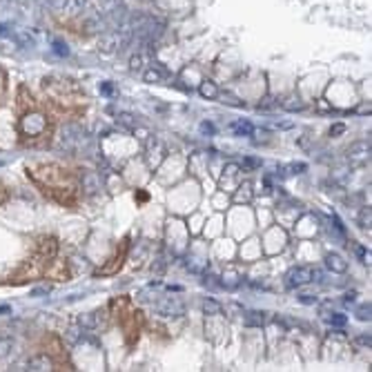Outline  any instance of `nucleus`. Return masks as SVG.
Returning <instances> with one entry per match:
<instances>
[{
  "label": "nucleus",
  "mask_w": 372,
  "mask_h": 372,
  "mask_svg": "<svg viewBox=\"0 0 372 372\" xmlns=\"http://www.w3.org/2000/svg\"><path fill=\"white\" fill-rule=\"evenodd\" d=\"M65 3L67 0H49V7L54 11H65Z\"/></svg>",
  "instance_id": "473e14b6"
},
{
  "label": "nucleus",
  "mask_w": 372,
  "mask_h": 372,
  "mask_svg": "<svg viewBox=\"0 0 372 372\" xmlns=\"http://www.w3.org/2000/svg\"><path fill=\"white\" fill-rule=\"evenodd\" d=\"M82 190H85L87 194H96V192L100 190V176L96 174V172H85V174H82Z\"/></svg>",
  "instance_id": "0eeeda50"
},
{
  "label": "nucleus",
  "mask_w": 372,
  "mask_h": 372,
  "mask_svg": "<svg viewBox=\"0 0 372 372\" xmlns=\"http://www.w3.org/2000/svg\"><path fill=\"white\" fill-rule=\"evenodd\" d=\"M78 323L82 325V328H100L102 325V319H100V312H92V314H82V317L78 319Z\"/></svg>",
  "instance_id": "9d476101"
},
{
  "label": "nucleus",
  "mask_w": 372,
  "mask_h": 372,
  "mask_svg": "<svg viewBox=\"0 0 372 372\" xmlns=\"http://www.w3.org/2000/svg\"><path fill=\"white\" fill-rule=\"evenodd\" d=\"M11 345H14V341H11V337H7V335H0V357L7 355V352L11 350Z\"/></svg>",
  "instance_id": "5701e85b"
},
{
  "label": "nucleus",
  "mask_w": 372,
  "mask_h": 372,
  "mask_svg": "<svg viewBox=\"0 0 372 372\" xmlns=\"http://www.w3.org/2000/svg\"><path fill=\"white\" fill-rule=\"evenodd\" d=\"M228 102H230V105H243V102H241V100H236V98H232V96H228Z\"/></svg>",
  "instance_id": "ea45409f"
},
{
  "label": "nucleus",
  "mask_w": 372,
  "mask_h": 372,
  "mask_svg": "<svg viewBox=\"0 0 372 372\" xmlns=\"http://www.w3.org/2000/svg\"><path fill=\"white\" fill-rule=\"evenodd\" d=\"M263 323H265V312L252 310L245 314V325H250V328H261Z\"/></svg>",
  "instance_id": "ddd939ff"
},
{
  "label": "nucleus",
  "mask_w": 372,
  "mask_h": 372,
  "mask_svg": "<svg viewBox=\"0 0 372 372\" xmlns=\"http://www.w3.org/2000/svg\"><path fill=\"white\" fill-rule=\"evenodd\" d=\"M100 7H102L105 14H112V11L123 7V0H100Z\"/></svg>",
  "instance_id": "6ab92c4d"
},
{
  "label": "nucleus",
  "mask_w": 372,
  "mask_h": 372,
  "mask_svg": "<svg viewBox=\"0 0 372 372\" xmlns=\"http://www.w3.org/2000/svg\"><path fill=\"white\" fill-rule=\"evenodd\" d=\"M16 3H20V0H16Z\"/></svg>",
  "instance_id": "37998d69"
},
{
  "label": "nucleus",
  "mask_w": 372,
  "mask_h": 372,
  "mask_svg": "<svg viewBox=\"0 0 372 372\" xmlns=\"http://www.w3.org/2000/svg\"><path fill=\"white\" fill-rule=\"evenodd\" d=\"M283 107L287 112H297V110H303V102H301L299 98H290V102H285Z\"/></svg>",
  "instance_id": "c756f323"
},
{
  "label": "nucleus",
  "mask_w": 372,
  "mask_h": 372,
  "mask_svg": "<svg viewBox=\"0 0 372 372\" xmlns=\"http://www.w3.org/2000/svg\"><path fill=\"white\" fill-rule=\"evenodd\" d=\"M325 321H328L330 325H339V328H343V325L348 323V319H345V314L332 312V314H325Z\"/></svg>",
  "instance_id": "aec40b11"
},
{
  "label": "nucleus",
  "mask_w": 372,
  "mask_h": 372,
  "mask_svg": "<svg viewBox=\"0 0 372 372\" xmlns=\"http://www.w3.org/2000/svg\"><path fill=\"white\" fill-rule=\"evenodd\" d=\"M325 265H328L332 272H337V274H343L345 270H348V263L343 261V256H339L335 252L325 254Z\"/></svg>",
  "instance_id": "6e6552de"
},
{
  "label": "nucleus",
  "mask_w": 372,
  "mask_h": 372,
  "mask_svg": "<svg viewBox=\"0 0 372 372\" xmlns=\"http://www.w3.org/2000/svg\"><path fill=\"white\" fill-rule=\"evenodd\" d=\"M156 310L163 314V317H178V314H183V303L178 299H172V297H168L165 301H161V303L156 305Z\"/></svg>",
  "instance_id": "39448f33"
},
{
  "label": "nucleus",
  "mask_w": 372,
  "mask_h": 372,
  "mask_svg": "<svg viewBox=\"0 0 372 372\" xmlns=\"http://www.w3.org/2000/svg\"><path fill=\"white\" fill-rule=\"evenodd\" d=\"M343 132H345V125H343V123H337V125H332V130H330V136L339 138Z\"/></svg>",
  "instance_id": "2f4dec72"
},
{
  "label": "nucleus",
  "mask_w": 372,
  "mask_h": 372,
  "mask_svg": "<svg viewBox=\"0 0 372 372\" xmlns=\"http://www.w3.org/2000/svg\"><path fill=\"white\" fill-rule=\"evenodd\" d=\"M100 92H102V94H107V96H112V94H114L112 82H102V85H100Z\"/></svg>",
  "instance_id": "c9c22d12"
},
{
  "label": "nucleus",
  "mask_w": 372,
  "mask_h": 372,
  "mask_svg": "<svg viewBox=\"0 0 372 372\" xmlns=\"http://www.w3.org/2000/svg\"><path fill=\"white\" fill-rule=\"evenodd\" d=\"M47 292H49L47 287H38V290L31 292V297H43V294H47Z\"/></svg>",
  "instance_id": "4c0bfd02"
},
{
  "label": "nucleus",
  "mask_w": 372,
  "mask_h": 372,
  "mask_svg": "<svg viewBox=\"0 0 372 372\" xmlns=\"http://www.w3.org/2000/svg\"><path fill=\"white\" fill-rule=\"evenodd\" d=\"M357 345H363V348H370V345H372V339H370V335H361V337H357Z\"/></svg>",
  "instance_id": "f704fd0d"
},
{
  "label": "nucleus",
  "mask_w": 372,
  "mask_h": 372,
  "mask_svg": "<svg viewBox=\"0 0 372 372\" xmlns=\"http://www.w3.org/2000/svg\"><path fill=\"white\" fill-rule=\"evenodd\" d=\"M7 29H9L7 25H3V23H0V36H5V34H7Z\"/></svg>",
  "instance_id": "a19ab883"
},
{
  "label": "nucleus",
  "mask_w": 372,
  "mask_h": 372,
  "mask_svg": "<svg viewBox=\"0 0 372 372\" xmlns=\"http://www.w3.org/2000/svg\"><path fill=\"white\" fill-rule=\"evenodd\" d=\"M102 25H105V20L100 18V14H89L85 18V31L87 34H96V31H100Z\"/></svg>",
  "instance_id": "9b49d317"
},
{
  "label": "nucleus",
  "mask_w": 372,
  "mask_h": 372,
  "mask_svg": "<svg viewBox=\"0 0 372 372\" xmlns=\"http://www.w3.org/2000/svg\"><path fill=\"white\" fill-rule=\"evenodd\" d=\"M370 312H372L370 303H365V305H361V307H357V319H359V321H370Z\"/></svg>",
  "instance_id": "b1692460"
},
{
  "label": "nucleus",
  "mask_w": 372,
  "mask_h": 372,
  "mask_svg": "<svg viewBox=\"0 0 372 372\" xmlns=\"http://www.w3.org/2000/svg\"><path fill=\"white\" fill-rule=\"evenodd\" d=\"M232 132L236 136H252L254 125L250 123V120H236V123H232Z\"/></svg>",
  "instance_id": "f8f14e48"
},
{
  "label": "nucleus",
  "mask_w": 372,
  "mask_h": 372,
  "mask_svg": "<svg viewBox=\"0 0 372 372\" xmlns=\"http://www.w3.org/2000/svg\"><path fill=\"white\" fill-rule=\"evenodd\" d=\"M16 40H18V45L20 47H36V40H34V36H29L27 31H16Z\"/></svg>",
  "instance_id": "f3484780"
},
{
  "label": "nucleus",
  "mask_w": 372,
  "mask_h": 372,
  "mask_svg": "<svg viewBox=\"0 0 372 372\" xmlns=\"http://www.w3.org/2000/svg\"><path fill=\"white\" fill-rule=\"evenodd\" d=\"M27 368L31 372H43V370H54V361L47 357V355H38V357H31L27 361Z\"/></svg>",
  "instance_id": "423d86ee"
},
{
  "label": "nucleus",
  "mask_w": 372,
  "mask_h": 372,
  "mask_svg": "<svg viewBox=\"0 0 372 372\" xmlns=\"http://www.w3.org/2000/svg\"><path fill=\"white\" fill-rule=\"evenodd\" d=\"M203 312L205 314H219L221 312V305L216 303L214 299H205L203 301Z\"/></svg>",
  "instance_id": "412c9836"
},
{
  "label": "nucleus",
  "mask_w": 372,
  "mask_h": 372,
  "mask_svg": "<svg viewBox=\"0 0 372 372\" xmlns=\"http://www.w3.org/2000/svg\"><path fill=\"white\" fill-rule=\"evenodd\" d=\"M140 67H143V56H140V54H134L132 58H130V69H132V72H138Z\"/></svg>",
  "instance_id": "a878e982"
},
{
  "label": "nucleus",
  "mask_w": 372,
  "mask_h": 372,
  "mask_svg": "<svg viewBox=\"0 0 372 372\" xmlns=\"http://www.w3.org/2000/svg\"><path fill=\"white\" fill-rule=\"evenodd\" d=\"M87 9V0H67L65 3V11L67 14H80Z\"/></svg>",
  "instance_id": "2eb2a0df"
},
{
  "label": "nucleus",
  "mask_w": 372,
  "mask_h": 372,
  "mask_svg": "<svg viewBox=\"0 0 372 372\" xmlns=\"http://www.w3.org/2000/svg\"><path fill=\"white\" fill-rule=\"evenodd\" d=\"M287 170H290L292 174H301V172H305V170H307V165H305V163H292Z\"/></svg>",
  "instance_id": "72a5a7b5"
},
{
  "label": "nucleus",
  "mask_w": 372,
  "mask_h": 372,
  "mask_svg": "<svg viewBox=\"0 0 372 372\" xmlns=\"http://www.w3.org/2000/svg\"><path fill=\"white\" fill-rule=\"evenodd\" d=\"M60 136H63V143H65L67 147H72V150L76 145L85 143V132H82L78 125H65V127H63Z\"/></svg>",
  "instance_id": "20e7f679"
},
{
  "label": "nucleus",
  "mask_w": 372,
  "mask_h": 372,
  "mask_svg": "<svg viewBox=\"0 0 372 372\" xmlns=\"http://www.w3.org/2000/svg\"><path fill=\"white\" fill-rule=\"evenodd\" d=\"M243 168H247V170H256V168H261V158H254V156L243 158Z\"/></svg>",
  "instance_id": "bb28decb"
},
{
  "label": "nucleus",
  "mask_w": 372,
  "mask_h": 372,
  "mask_svg": "<svg viewBox=\"0 0 372 372\" xmlns=\"http://www.w3.org/2000/svg\"><path fill=\"white\" fill-rule=\"evenodd\" d=\"M345 158H348L350 165H363L370 161V140H357L348 147L345 152Z\"/></svg>",
  "instance_id": "f03ea898"
},
{
  "label": "nucleus",
  "mask_w": 372,
  "mask_h": 372,
  "mask_svg": "<svg viewBox=\"0 0 372 372\" xmlns=\"http://www.w3.org/2000/svg\"><path fill=\"white\" fill-rule=\"evenodd\" d=\"M198 92H201L203 98H210L212 100V98H216V96H219V87H216V82H212V80H203Z\"/></svg>",
  "instance_id": "4468645a"
},
{
  "label": "nucleus",
  "mask_w": 372,
  "mask_h": 372,
  "mask_svg": "<svg viewBox=\"0 0 372 372\" xmlns=\"http://www.w3.org/2000/svg\"><path fill=\"white\" fill-rule=\"evenodd\" d=\"M143 78H145V82H161L163 80V72H158V69H147V72L143 74Z\"/></svg>",
  "instance_id": "4be33fe9"
},
{
  "label": "nucleus",
  "mask_w": 372,
  "mask_h": 372,
  "mask_svg": "<svg viewBox=\"0 0 372 372\" xmlns=\"http://www.w3.org/2000/svg\"><path fill=\"white\" fill-rule=\"evenodd\" d=\"M310 281H314V270L312 267H292L287 272V285L290 287H301V285H307Z\"/></svg>",
  "instance_id": "7ed1b4c3"
},
{
  "label": "nucleus",
  "mask_w": 372,
  "mask_h": 372,
  "mask_svg": "<svg viewBox=\"0 0 372 372\" xmlns=\"http://www.w3.org/2000/svg\"><path fill=\"white\" fill-rule=\"evenodd\" d=\"M116 120H118L120 127H125V130H130V132H136L138 127H140L138 118L134 116V114H130V112H120L118 116H116Z\"/></svg>",
  "instance_id": "1a4fd4ad"
},
{
  "label": "nucleus",
  "mask_w": 372,
  "mask_h": 372,
  "mask_svg": "<svg viewBox=\"0 0 372 372\" xmlns=\"http://www.w3.org/2000/svg\"><path fill=\"white\" fill-rule=\"evenodd\" d=\"M65 337H67L69 343H76V341L80 339V330H78V328H69V330L65 332Z\"/></svg>",
  "instance_id": "7c9ffc66"
},
{
  "label": "nucleus",
  "mask_w": 372,
  "mask_h": 372,
  "mask_svg": "<svg viewBox=\"0 0 372 372\" xmlns=\"http://www.w3.org/2000/svg\"><path fill=\"white\" fill-rule=\"evenodd\" d=\"M9 310H11V307H9V305H0V314H5V312H9Z\"/></svg>",
  "instance_id": "79ce46f5"
},
{
  "label": "nucleus",
  "mask_w": 372,
  "mask_h": 372,
  "mask_svg": "<svg viewBox=\"0 0 372 372\" xmlns=\"http://www.w3.org/2000/svg\"><path fill=\"white\" fill-rule=\"evenodd\" d=\"M355 299H357V292H348V294H345V299H343V301H345V303L350 305V303H352V301H355Z\"/></svg>",
  "instance_id": "58836bf2"
},
{
  "label": "nucleus",
  "mask_w": 372,
  "mask_h": 372,
  "mask_svg": "<svg viewBox=\"0 0 372 372\" xmlns=\"http://www.w3.org/2000/svg\"><path fill=\"white\" fill-rule=\"evenodd\" d=\"M45 127H47V118L38 112H31L20 120V132L25 136H38L45 132Z\"/></svg>",
  "instance_id": "f257e3e1"
},
{
  "label": "nucleus",
  "mask_w": 372,
  "mask_h": 372,
  "mask_svg": "<svg viewBox=\"0 0 372 372\" xmlns=\"http://www.w3.org/2000/svg\"><path fill=\"white\" fill-rule=\"evenodd\" d=\"M225 174H223V185L225 183H232V181H236V176H239V172H241V168L236 163H230V165H225Z\"/></svg>",
  "instance_id": "dca6fc26"
},
{
  "label": "nucleus",
  "mask_w": 372,
  "mask_h": 372,
  "mask_svg": "<svg viewBox=\"0 0 372 372\" xmlns=\"http://www.w3.org/2000/svg\"><path fill=\"white\" fill-rule=\"evenodd\" d=\"M350 176V172L345 170V168H337L335 172H332V178H335L337 183H345V178Z\"/></svg>",
  "instance_id": "393cba45"
},
{
  "label": "nucleus",
  "mask_w": 372,
  "mask_h": 372,
  "mask_svg": "<svg viewBox=\"0 0 372 372\" xmlns=\"http://www.w3.org/2000/svg\"><path fill=\"white\" fill-rule=\"evenodd\" d=\"M0 165H3V161H0Z\"/></svg>",
  "instance_id": "c03bdc74"
},
{
  "label": "nucleus",
  "mask_w": 372,
  "mask_h": 372,
  "mask_svg": "<svg viewBox=\"0 0 372 372\" xmlns=\"http://www.w3.org/2000/svg\"><path fill=\"white\" fill-rule=\"evenodd\" d=\"M299 301H301V303H317V299H314L312 294H301Z\"/></svg>",
  "instance_id": "e433bc0d"
},
{
  "label": "nucleus",
  "mask_w": 372,
  "mask_h": 372,
  "mask_svg": "<svg viewBox=\"0 0 372 372\" xmlns=\"http://www.w3.org/2000/svg\"><path fill=\"white\" fill-rule=\"evenodd\" d=\"M198 130H201V134H205V136H214V134H216V127L212 123H208V120H203Z\"/></svg>",
  "instance_id": "c85d7f7f"
},
{
  "label": "nucleus",
  "mask_w": 372,
  "mask_h": 372,
  "mask_svg": "<svg viewBox=\"0 0 372 372\" xmlns=\"http://www.w3.org/2000/svg\"><path fill=\"white\" fill-rule=\"evenodd\" d=\"M51 45H54V51H56L58 56H67V54H69V47H67V45L63 43V40H54Z\"/></svg>",
  "instance_id": "cd10ccee"
},
{
  "label": "nucleus",
  "mask_w": 372,
  "mask_h": 372,
  "mask_svg": "<svg viewBox=\"0 0 372 372\" xmlns=\"http://www.w3.org/2000/svg\"><path fill=\"white\" fill-rule=\"evenodd\" d=\"M370 223H372V210L368 205H363L361 212H359V225L365 230V228H370Z\"/></svg>",
  "instance_id": "a211bd4d"
}]
</instances>
